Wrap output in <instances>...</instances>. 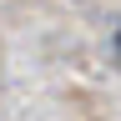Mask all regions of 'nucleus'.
I'll return each instance as SVG.
<instances>
[{
  "label": "nucleus",
  "instance_id": "f257e3e1",
  "mask_svg": "<svg viewBox=\"0 0 121 121\" xmlns=\"http://www.w3.org/2000/svg\"><path fill=\"white\" fill-rule=\"evenodd\" d=\"M111 60L121 66V20H116V30H111Z\"/></svg>",
  "mask_w": 121,
  "mask_h": 121
}]
</instances>
